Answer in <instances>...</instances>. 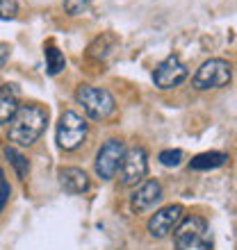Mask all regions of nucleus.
<instances>
[{
  "label": "nucleus",
  "mask_w": 237,
  "mask_h": 250,
  "mask_svg": "<svg viewBox=\"0 0 237 250\" xmlns=\"http://www.w3.org/2000/svg\"><path fill=\"white\" fill-rule=\"evenodd\" d=\"M48 123V109L46 107L30 103V105H19L14 119L9 121V132L7 137L16 146H32L37 139L44 134Z\"/></svg>",
  "instance_id": "f257e3e1"
},
{
  "label": "nucleus",
  "mask_w": 237,
  "mask_h": 250,
  "mask_svg": "<svg viewBox=\"0 0 237 250\" xmlns=\"http://www.w3.org/2000/svg\"><path fill=\"white\" fill-rule=\"evenodd\" d=\"M176 250H212V232L201 216L183 218L173 230Z\"/></svg>",
  "instance_id": "f03ea898"
},
{
  "label": "nucleus",
  "mask_w": 237,
  "mask_h": 250,
  "mask_svg": "<svg viewBox=\"0 0 237 250\" xmlns=\"http://www.w3.org/2000/svg\"><path fill=\"white\" fill-rule=\"evenodd\" d=\"M75 100L82 105L87 116L94 121L110 119L114 114V109H117L112 93L107 89H98V86H92V84H80L78 91H75Z\"/></svg>",
  "instance_id": "7ed1b4c3"
},
{
  "label": "nucleus",
  "mask_w": 237,
  "mask_h": 250,
  "mask_svg": "<svg viewBox=\"0 0 237 250\" xmlns=\"http://www.w3.org/2000/svg\"><path fill=\"white\" fill-rule=\"evenodd\" d=\"M87 132H89L87 121L78 112L66 109L59 116V123H57V146L62 150H75V148H80L85 144Z\"/></svg>",
  "instance_id": "20e7f679"
},
{
  "label": "nucleus",
  "mask_w": 237,
  "mask_h": 250,
  "mask_svg": "<svg viewBox=\"0 0 237 250\" xmlns=\"http://www.w3.org/2000/svg\"><path fill=\"white\" fill-rule=\"evenodd\" d=\"M233 80V66L226 60H208L205 64H201V68L196 71L191 84L198 91L205 89H221V86L231 84Z\"/></svg>",
  "instance_id": "39448f33"
},
{
  "label": "nucleus",
  "mask_w": 237,
  "mask_h": 250,
  "mask_svg": "<svg viewBox=\"0 0 237 250\" xmlns=\"http://www.w3.org/2000/svg\"><path fill=\"white\" fill-rule=\"evenodd\" d=\"M148 173V157L142 146H135L123 152L121 164H118V178L123 187H137Z\"/></svg>",
  "instance_id": "423d86ee"
},
{
  "label": "nucleus",
  "mask_w": 237,
  "mask_h": 250,
  "mask_svg": "<svg viewBox=\"0 0 237 250\" xmlns=\"http://www.w3.org/2000/svg\"><path fill=\"white\" fill-rule=\"evenodd\" d=\"M123 141L118 139H110L100 146L98 155H96V162H94V168H96V175L100 180H112L118 173V164H121V157H123Z\"/></svg>",
  "instance_id": "0eeeda50"
},
{
  "label": "nucleus",
  "mask_w": 237,
  "mask_h": 250,
  "mask_svg": "<svg viewBox=\"0 0 237 250\" xmlns=\"http://www.w3.org/2000/svg\"><path fill=\"white\" fill-rule=\"evenodd\" d=\"M185 218V209L183 205H166L162 209H158L148 218V234L153 239H166L173 230L178 228V223Z\"/></svg>",
  "instance_id": "6e6552de"
},
{
  "label": "nucleus",
  "mask_w": 237,
  "mask_h": 250,
  "mask_svg": "<svg viewBox=\"0 0 237 250\" xmlns=\"http://www.w3.org/2000/svg\"><path fill=\"white\" fill-rule=\"evenodd\" d=\"M185 78H187V66L180 62L178 55H169V57H166L165 62H160L158 68L153 71L155 86H160V89H173V86H178Z\"/></svg>",
  "instance_id": "1a4fd4ad"
},
{
  "label": "nucleus",
  "mask_w": 237,
  "mask_h": 250,
  "mask_svg": "<svg viewBox=\"0 0 237 250\" xmlns=\"http://www.w3.org/2000/svg\"><path fill=\"white\" fill-rule=\"evenodd\" d=\"M160 200H162V187H160V182L158 180H146L144 185H139L137 191L130 196V207H132V211L144 214V211L153 209Z\"/></svg>",
  "instance_id": "9d476101"
},
{
  "label": "nucleus",
  "mask_w": 237,
  "mask_h": 250,
  "mask_svg": "<svg viewBox=\"0 0 237 250\" xmlns=\"http://www.w3.org/2000/svg\"><path fill=\"white\" fill-rule=\"evenodd\" d=\"M59 185L69 193H85V191H89V175L82 168L66 166L59 171Z\"/></svg>",
  "instance_id": "9b49d317"
},
{
  "label": "nucleus",
  "mask_w": 237,
  "mask_h": 250,
  "mask_svg": "<svg viewBox=\"0 0 237 250\" xmlns=\"http://www.w3.org/2000/svg\"><path fill=\"white\" fill-rule=\"evenodd\" d=\"M19 109V91L14 84L0 86V125H7Z\"/></svg>",
  "instance_id": "f8f14e48"
},
{
  "label": "nucleus",
  "mask_w": 237,
  "mask_h": 250,
  "mask_svg": "<svg viewBox=\"0 0 237 250\" xmlns=\"http://www.w3.org/2000/svg\"><path fill=\"white\" fill-rule=\"evenodd\" d=\"M228 162V155L226 152H201L196 157L190 162V168L191 171H212V168H219V166H224Z\"/></svg>",
  "instance_id": "ddd939ff"
},
{
  "label": "nucleus",
  "mask_w": 237,
  "mask_h": 250,
  "mask_svg": "<svg viewBox=\"0 0 237 250\" xmlns=\"http://www.w3.org/2000/svg\"><path fill=\"white\" fill-rule=\"evenodd\" d=\"M46 68H48V75H59V73L66 68V60H64V53L57 50L53 41H48L46 43Z\"/></svg>",
  "instance_id": "4468645a"
},
{
  "label": "nucleus",
  "mask_w": 237,
  "mask_h": 250,
  "mask_svg": "<svg viewBox=\"0 0 237 250\" xmlns=\"http://www.w3.org/2000/svg\"><path fill=\"white\" fill-rule=\"evenodd\" d=\"M5 155H7V159L12 162L14 168H16V175H19L21 180H25L27 173H30V162H27L16 148H12V146H5Z\"/></svg>",
  "instance_id": "2eb2a0df"
},
{
  "label": "nucleus",
  "mask_w": 237,
  "mask_h": 250,
  "mask_svg": "<svg viewBox=\"0 0 237 250\" xmlns=\"http://www.w3.org/2000/svg\"><path fill=\"white\" fill-rule=\"evenodd\" d=\"M92 0H64V9L69 16H82L89 9Z\"/></svg>",
  "instance_id": "dca6fc26"
},
{
  "label": "nucleus",
  "mask_w": 237,
  "mask_h": 250,
  "mask_svg": "<svg viewBox=\"0 0 237 250\" xmlns=\"http://www.w3.org/2000/svg\"><path fill=\"white\" fill-rule=\"evenodd\" d=\"M19 14V0H0V19L12 21Z\"/></svg>",
  "instance_id": "f3484780"
},
{
  "label": "nucleus",
  "mask_w": 237,
  "mask_h": 250,
  "mask_svg": "<svg viewBox=\"0 0 237 250\" xmlns=\"http://www.w3.org/2000/svg\"><path fill=\"white\" fill-rule=\"evenodd\" d=\"M183 162V150H162L160 152V164L162 166H178Z\"/></svg>",
  "instance_id": "a211bd4d"
},
{
  "label": "nucleus",
  "mask_w": 237,
  "mask_h": 250,
  "mask_svg": "<svg viewBox=\"0 0 237 250\" xmlns=\"http://www.w3.org/2000/svg\"><path fill=\"white\" fill-rule=\"evenodd\" d=\"M9 196H12V187H9V182H7V178H5V171L0 168V211L5 209Z\"/></svg>",
  "instance_id": "6ab92c4d"
},
{
  "label": "nucleus",
  "mask_w": 237,
  "mask_h": 250,
  "mask_svg": "<svg viewBox=\"0 0 237 250\" xmlns=\"http://www.w3.org/2000/svg\"><path fill=\"white\" fill-rule=\"evenodd\" d=\"M7 60H9V46H7V43H0V68L7 64Z\"/></svg>",
  "instance_id": "aec40b11"
}]
</instances>
